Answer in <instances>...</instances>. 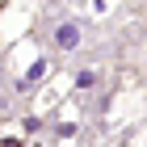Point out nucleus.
Here are the masks:
<instances>
[{
    "mask_svg": "<svg viewBox=\"0 0 147 147\" xmlns=\"http://www.w3.org/2000/svg\"><path fill=\"white\" fill-rule=\"evenodd\" d=\"M51 71H55L51 55H46V51H38L34 42H17V46H13V55H9L13 92H34L38 84H46V80H51Z\"/></svg>",
    "mask_w": 147,
    "mask_h": 147,
    "instance_id": "obj_1",
    "label": "nucleus"
},
{
    "mask_svg": "<svg viewBox=\"0 0 147 147\" xmlns=\"http://www.w3.org/2000/svg\"><path fill=\"white\" fill-rule=\"evenodd\" d=\"M51 46H55L59 55H71V51H80L84 46V25L76 21V17H63V21L51 25Z\"/></svg>",
    "mask_w": 147,
    "mask_h": 147,
    "instance_id": "obj_2",
    "label": "nucleus"
},
{
    "mask_svg": "<svg viewBox=\"0 0 147 147\" xmlns=\"http://www.w3.org/2000/svg\"><path fill=\"white\" fill-rule=\"evenodd\" d=\"M38 139L30 135V126H25V118H17V122H0V147H34Z\"/></svg>",
    "mask_w": 147,
    "mask_h": 147,
    "instance_id": "obj_3",
    "label": "nucleus"
},
{
    "mask_svg": "<svg viewBox=\"0 0 147 147\" xmlns=\"http://www.w3.org/2000/svg\"><path fill=\"white\" fill-rule=\"evenodd\" d=\"M101 80H105V67H101V63H88V67H80L76 76H71V97H84L88 88H101Z\"/></svg>",
    "mask_w": 147,
    "mask_h": 147,
    "instance_id": "obj_4",
    "label": "nucleus"
}]
</instances>
